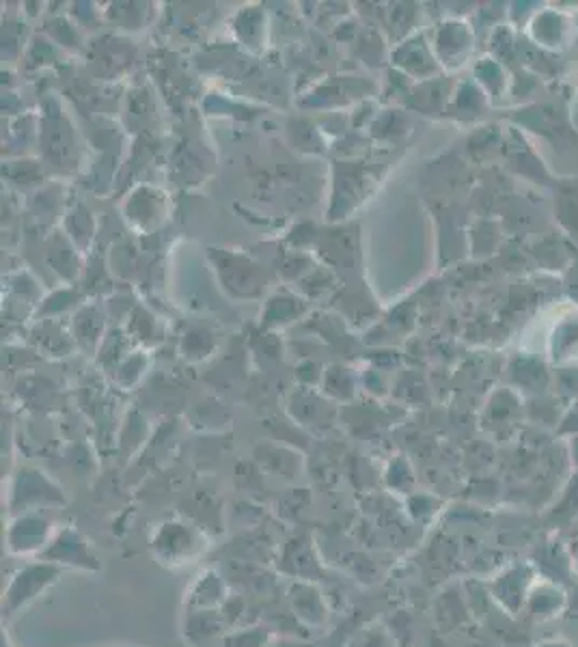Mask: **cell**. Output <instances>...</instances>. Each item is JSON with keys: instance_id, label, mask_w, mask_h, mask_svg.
<instances>
[{"instance_id": "1", "label": "cell", "mask_w": 578, "mask_h": 647, "mask_svg": "<svg viewBox=\"0 0 578 647\" xmlns=\"http://www.w3.org/2000/svg\"><path fill=\"white\" fill-rule=\"evenodd\" d=\"M61 567L48 561H30L22 570L15 572V576L9 581L4 596H2V615L11 618L26 605H30L35 598H39L48 587H52L59 581Z\"/></svg>"}, {"instance_id": "2", "label": "cell", "mask_w": 578, "mask_h": 647, "mask_svg": "<svg viewBox=\"0 0 578 647\" xmlns=\"http://www.w3.org/2000/svg\"><path fill=\"white\" fill-rule=\"evenodd\" d=\"M206 546L208 544L201 532L184 523H167L151 539V550L156 559L173 567H182L195 561L206 550Z\"/></svg>"}, {"instance_id": "3", "label": "cell", "mask_w": 578, "mask_h": 647, "mask_svg": "<svg viewBox=\"0 0 578 647\" xmlns=\"http://www.w3.org/2000/svg\"><path fill=\"white\" fill-rule=\"evenodd\" d=\"M41 561L54 563V565H70V567H78V570H98V557L94 554L89 541L83 538L74 527H61L59 532H54L52 539L48 541V546L41 550V554L37 557Z\"/></svg>"}, {"instance_id": "4", "label": "cell", "mask_w": 578, "mask_h": 647, "mask_svg": "<svg viewBox=\"0 0 578 647\" xmlns=\"http://www.w3.org/2000/svg\"><path fill=\"white\" fill-rule=\"evenodd\" d=\"M290 607L294 618L309 628H324L331 620V609L329 602L324 598V594L320 591L318 585H313L311 581H300L296 578L290 585Z\"/></svg>"}, {"instance_id": "5", "label": "cell", "mask_w": 578, "mask_h": 647, "mask_svg": "<svg viewBox=\"0 0 578 647\" xmlns=\"http://www.w3.org/2000/svg\"><path fill=\"white\" fill-rule=\"evenodd\" d=\"M52 536L54 532L48 527L44 518L22 516L7 529V548L11 554L17 557H39Z\"/></svg>"}, {"instance_id": "6", "label": "cell", "mask_w": 578, "mask_h": 647, "mask_svg": "<svg viewBox=\"0 0 578 647\" xmlns=\"http://www.w3.org/2000/svg\"><path fill=\"white\" fill-rule=\"evenodd\" d=\"M230 600V589L217 570H206L188 591L190 611H217Z\"/></svg>"}, {"instance_id": "7", "label": "cell", "mask_w": 578, "mask_h": 647, "mask_svg": "<svg viewBox=\"0 0 578 647\" xmlns=\"http://www.w3.org/2000/svg\"><path fill=\"white\" fill-rule=\"evenodd\" d=\"M531 570L527 565L509 567L505 574H501L492 583V594L496 600H501L503 607H507L512 613L518 611L522 605H527L529 587H531Z\"/></svg>"}, {"instance_id": "8", "label": "cell", "mask_w": 578, "mask_h": 647, "mask_svg": "<svg viewBox=\"0 0 578 647\" xmlns=\"http://www.w3.org/2000/svg\"><path fill=\"white\" fill-rule=\"evenodd\" d=\"M186 637L193 639V644H204V642H221V637L230 631L223 613L217 611H188L186 620Z\"/></svg>"}, {"instance_id": "9", "label": "cell", "mask_w": 578, "mask_h": 647, "mask_svg": "<svg viewBox=\"0 0 578 647\" xmlns=\"http://www.w3.org/2000/svg\"><path fill=\"white\" fill-rule=\"evenodd\" d=\"M566 605V596L564 591L557 587V585H551V583H542V585H536L531 591H529V598H527V607L529 611L540 618V620H546V618H553L555 613H559Z\"/></svg>"}, {"instance_id": "10", "label": "cell", "mask_w": 578, "mask_h": 647, "mask_svg": "<svg viewBox=\"0 0 578 647\" xmlns=\"http://www.w3.org/2000/svg\"><path fill=\"white\" fill-rule=\"evenodd\" d=\"M270 642H272V635L268 628L244 626V628L227 631L217 647H268Z\"/></svg>"}, {"instance_id": "11", "label": "cell", "mask_w": 578, "mask_h": 647, "mask_svg": "<svg viewBox=\"0 0 578 647\" xmlns=\"http://www.w3.org/2000/svg\"><path fill=\"white\" fill-rule=\"evenodd\" d=\"M346 647H397V642L382 622H371L356 631Z\"/></svg>"}, {"instance_id": "12", "label": "cell", "mask_w": 578, "mask_h": 647, "mask_svg": "<svg viewBox=\"0 0 578 647\" xmlns=\"http://www.w3.org/2000/svg\"><path fill=\"white\" fill-rule=\"evenodd\" d=\"M268 647H313L309 644H303V642H296V639H272Z\"/></svg>"}, {"instance_id": "13", "label": "cell", "mask_w": 578, "mask_h": 647, "mask_svg": "<svg viewBox=\"0 0 578 647\" xmlns=\"http://www.w3.org/2000/svg\"><path fill=\"white\" fill-rule=\"evenodd\" d=\"M538 647H573L570 644H564V642H549V644H542Z\"/></svg>"}]
</instances>
